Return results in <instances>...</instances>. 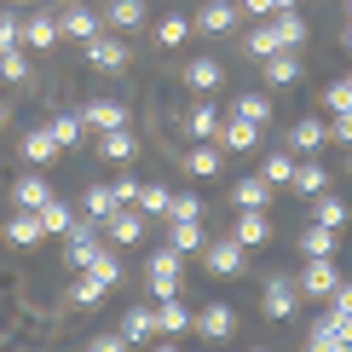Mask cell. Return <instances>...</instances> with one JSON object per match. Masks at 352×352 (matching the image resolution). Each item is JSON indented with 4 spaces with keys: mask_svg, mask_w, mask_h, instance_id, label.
Returning <instances> with one entry per match:
<instances>
[{
    "mask_svg": "<svg viewBox=\"0 0 352 352\" xmlns=\"http://www.w3.org/2000/svg\"><path fill=\"white\" fill-rule=\"evenodd\" d=\"M52 139L58 144H64V151H69V144H81V133H87V122H81V116H52Z\"/></svg>",
    "mask_w": 352,
    "mask_h": 352,
    "instance_id": "cell-40",
    "label": "cell"
},
{
    "mask_svg": "<svg viewBox=\"0 0 352 352\" xmlns=\"http://www.w3.org/2000/svg\"><path fill=\"white\" fill-rule=\"evenodd\" d=\"M168 202H173L168 185H139V202H133V208H144L151 219H168Z\"/></svg>",
    "mask_w": 352,
    "mask_h": 352,
    "instance_id": "cell-38",
    "label": "cell"
},
{
    "mask_svg": "<svg viewBox=\"0 0 352 352\" xmlns=\"http://www.w3.org/2000/svg\"><path fill=\"white\" fill-rule=\"evenodd\" d=\"M35 69H29V58H23V47H0V81H12V87H23Z\"/></svg>",
    "mask_w": 352,
    "mask_h": 352,
    "instance_id": "cell-36",
    "label": "cell"
},
{
    "mask_svg": "<svg viewBox=\"0 0 352 352\" xmlns=\"http://www.w3.org/2000/svg\"><path fill=\"white\" fill-rule=\"evenodd\" d=\"M58 12H29L23 18V47H35V52H52L58 47Z\"/></svg>",
    "mask_w": 352,
    "mask_h": 352,
    "instance_id": "cell-18",
    "label": "cell"
},
{
    "mask_svg": "<svg viewBox=\"0 0 352 352\" xmlns=\"http://www.w3.org/2000/svg\"><path fill=\"white\" fill-rule=\"evenodd\" d=\"M168 219H202V202L190 197V190H173V202H168Z\"/></svg>",
    "mask_w": 352,
    "mask_h": 352,
    "instance_id": "cell-45",
    "label": "cell"
},
{
    "mask_svg": "<svg viewBox=\"0 0 352 352\" xmlns=\"http://www.w3.org/2000/svg\"><path fill=\"white\" fill-rule=\"evenodd\" d=\"M260 69H266V81H272V87H295V81H300V47L266 52V58H260Z\"/></svg>",
    "mask_w": 352,
    "mask_h": 352,
    "instance_id": "cell-19",
    "label": "cell"
},
{
    "mask_svg": "<svg viewBox=\"0 0 352 352\" xmlns=\"http://www.w3.org/2000/svg\"><path fill=\"white\" fill-rule=\"evenodd\" d=\"M260 173H266L272 185H289V179H295V156H289V151H272L266 162H260Z\"/></svg>",
    "mask_w": 352,
    "mask_h": 352,
    "instance_id": "cell-41",
    "label": "cell"
},
{
    "mask_svg": "<svg viewBox=\"0 0 352 352\" xmlns=\"http://www.w3.org/2000/svg\"><path fill=\"white\" fill-rule=\"evenodd\" d=\"M306 41V18L300 6H283V12H266L254 29L243 35V52L248 58H266V52H283V47H300Z\"/></svg>",
    "mask_w": 352,
    "mask_h": 352,
    "instance_id": "cell-1",
    "label": "cell"
},
{
    "mask_svg": "<svg viewBox=\"0 0 352 352\" xmlns=\"http://www.w3.org/2000/svg\"><path fill=\"white\" fill-rule=\"evenodd\" d=\"M190 41V18H179V12H168L162 23H156V47H185Z\"/></svg>",
    "mask_w": 352,
    "mask_h": 352,
    "instance_id": "cell-37",
    "label": "cell"
},
{
    "mask_svg": "<svg viewBox=\"0 0 352 352\" xmlns=\"http://www.w3.org/2000/svg\"><path fill=\"white\" fill-rule=\"evenodd\" d=\"M190 329L202 341H231L237 335V312H231V300H202V312H190Z\"/></svg>",
    "mask_w": 352,
    "mask_h": 352,
    "instance_id": "cell-3",
    "label": "cell"
},
{
    "mask_svg": "<svg viewBox=\"0 0 352 352\" xmlns=\"http://www.w3.org/2000/svg\"><path fill=\"white\" fill-rule=\"evenodd\" d=\"M231 110H237V116H248V122H272V98H266V93H243Z\"/></svg>",
    "mask_w": 352,
    "mask_h": 352,
    "instance_id": "cell-43",
    "label": "cell"
},
{
    "mask_svg": "<svg viewBox=\"0 0 352 352\" xmlns=\"http://www.w3.org/2000/svg\"><path fill=\"white\" fill-rule=\"evenodd\" d=\"M289 185H295V197L312 202L318 190H329V168L318 162V156H306V162H295V179H289Z\"/></svg>",
    "mask_w": 352,
    "mask_h": 352,
    "instance_id": "cell-25",
    "label": "cell"
},
{
    "mask_svg": "<svg viewBox=\"0 0 352 352\" xmlns=\"http://www.w3.org/2000/svg\"><path fill=\"white\" fill-rule=\"evenodd\" d=\"M104 295H110V283H104V277H98V272H87V266H76V283H69V300H76V306H98Z\"/></svg>",
    "mask_w": 352,
    "mask_h": 352,
    "instance_id": "cell-31",
    "label": "cell"
},
{
    "mask_svg": "<svg viewBox=\"0 0 352 352\" xmlns=\"http://www.w3.org/2000/svg\"><path fill=\"white\" fill-rule=\"evenodd\" d=\"M98 18H104V29H116V35H133V29H144V0H104L98 6Z\"/></svg>",
    "mask_w": 352,
    "mask_h": 352,
    "instance_id": "cell-13",
    "label": "cell"
},
{
    "mask_svg": "<svg viewBox=\"0 0 352 352\" xmlns=\"http://www.w3.org/2000/svg\"><path fill=\"white\" fill-rule=\"evenodd\" d=\"M87 272H98V277H104V283L116 289V283H122V260H116V248L98 243V248H93V260H87Z\"/></svg>",
    "mask_w": 352,
    "mask_h": 352,
    "instance_id": "cell-39",
    "label": "cell"
},
{
    "mask_svg": "<svg viewBox=\"0 0 352 352\" xmlns=\"http://www.w3.org/2000/svg\"><path fill=\"white\" fill-rule=\"evenodd\" d=\"M329 318H335V329H341V346L352 352V318H341V312H329Z\"/></svg>",
    "mask_w": 352,
    "mask_h": 352,
    "instance_id": "cell-50",
    "label": "cell"
},
{
    "mask_svg": "<svg viewBox=\"0 0 352 352\" xmlns=\"http://www.w3.org/2000/svg\"><path fill=\"white\" fill-rule=\"evenodd\" d=\"M6 122H12V110H6V104H0V127H6Z\"/></svg>",
    "mask_w": 352,
    "mask_h": 352,
    "instance_id": "cell-52",
    "label": "cell"
},
{
    "mask_svg": "<svg viewBox=\"0 0 352 352\" xmlns=\"http://www.w3.org/2000/svg\"><path fill=\"white\" fill-rule=\"evenodd\" d=\"M312 219H318V226H329V231H346L352 208H346L341 197H335V190H318V197H312Z\"/></svg>",
    "mask_w": 352,
    "mask_h": 352,
    "instance_id": "cell-29",
    "label": "cell"
},
{
    "mask_svg": "<svg viewBox=\"0 0 352 352\" xmlns=\"http://www.w3.org/2000/svg\"><path fill=\"white\" fill-rule=\"evenodd\" d=\"M98 156H104V162H133L139 156L133 127H104V133H98Z\"/></svg>",
    "mask_w": 352,
    "mask_h": 352,
    "instance_id": "cell-23",
    "label": "cell"
},
{
    "mask_svg": "<svg viewBox=\"0 0 352 352\" xmlns=\"http://www.w3.org/2000/svg\"><path fill=\"white\" fill-rule=\"evenodd\" d=\"M295 300H300V283L289 272L266 277V295H260V312H266V318H295Z\"/></svg>",
    "mask_w": 352,
    "mask_h": 352,
    "instance_id": "cell-11",
    "label": "cell"
},
{
    "mask_svg": "<svg viewBox=\"0 0 352 352\" xmlns=\"http://www.w3.org/2000/svg\"><path fill=\"white\" fill-rule=\"evenodd\" d=\"M289 144H295L300 156H318L329 144V122L324 116H295V122H289Z\"/></svg>",
    "mask_w": 352,
    "mask_h": 352,
    "instance_id": "cell-14",
    "label": "cell"
},
{
    "mask_svg": "<svg viewBox=\"0 0 352 352\" xmlns=\"http://www.w3.org/2000/svg\"><path fill=\"white\" fill-rule=\"evenodd\" d=\"M110 190H116V202H122V208H127V202H139V179H133V173H122Z\"/></svg>",
    "mask_w": 352,
    "mask_h": 352,
    "instance_id": "cell-48",
    "label": "cell"
},
{
    "mask_svg": "<svg viewBox=\"0 0 352 352\" xmlns=\"http://www.w3.org/2000/svg\"><path fill=\"white\" fill-rule=\"evenodd\" d=\"M104 29V18H98L93 6H81V0H64V12H58V35L64 41H87Z\"/></svg>",
    "mask_w": 352,
    "mask_h": 352,
    "instance_id": "cell-12",
    "label": "cell"
},
{
    "mask_svg": "<svg viewBox=\"0 0 352 352\" xmlns=\"http://www.w3.org/2000/svg\"><path fill=\"white\" fill-rule=\"evenodd\" d=\"M179 76H185V87H190V93H214V87L226 81V69H219V58H190Z\"/></svg>",
    "mask_w": 352,
    "mask_h": 352,
    "instance_id": "cell-26",
    "label": "cell"
},
{
    "mask_svg": "<svg viewBox=\"0 0 352 352\" xmlns=\"http://www.w3.org/2000/svg\"><path fill=\"white\" fill-rule=\"evenodd\" d=\"M52 197V185H47V173H23L18 185H12V208H41V202Z\"/></svg>",
    "mask_w": 352,
    "mask_h": 352,
    "instance_id": "cell-32",
    "label": "cell"
},
{
    "mask_svg": "<svg viewBox=\"0 0 352 352\" xmlns=\"http://www.w3.org/2000/svg\"><path fill=\"white\" fill-rule=\"evenodd\" d=\"M341 283V266L335 254H306V272H300V300H329V289Z\"/></svg>",
    "mask_w": 352,
    "mask_h": 352,
    "instance_id": "cell-5",
    "label": "cell"
},
{
    "mask_svg": "<svg viewBox=\"0 0 352 352\" xmlns=\"http://www.w3.org/2000/svg\"><path fill=\"white\" fill-rule=\"evenodd\" d=\"M47 231H41V214L35 208H12V219H6V243L12 248H35Z\"/></svg>",
    "mask_w": 352,
    "mask_h": 352,
    "instance_id": "cell-22",
    "label": "cell"
},
{
    "mask_svg": "<svg viewBox=\"0 0 352 352\" xmlns=\"http://www.w3.org/2000/svg\"><path fill=\"white\" fill-rule=\"evenodd\" d=\"M346 12H352V0H346Z\"/></svg>",
    "mask_w": 352,
    "mask_h": 352,
    "instance_id": "cell-53",
    "label": "cell"
},
{
    "mask_svg": "<svg viewBox=\"0 0 352 352\" xmlns=\"http://www.w3.org/2000/svg\"><path fill=\"white\" fill-rule=\"evenodd\" d=\"M219 151H231V156H248V151H254V144H260V122H248V116H237V110H231V116H219Z\"/></svg>",
    "mask_w": 352,
    "mask_h": 352,
    "instance_id": "cell-7",
    "label": "cell"
},
{
    "mask_svg": "<svg viewBox=\"0 0 352 352\" xmlns=\"http://www.w3.org/2000/svg\"><path fill=\"white\" fill-rule=\"evenodd\" d=\"M98 237H104V226H98V219H87V214H76V226L64 231V260H69V266H87V260H93V248H98Z\"/></svg>",
    "mask_w": 352,
    "mask_h": 352,
    "instance_id": "cell-8",
    "label": "cell"
},
{
    "mask_svg": "<svg viewBox=\"0 0 352 352\" xmlns=\"http://www.w3.org/2000/svg\"><path fill=\"white\" fill-rule=\"evenodd\" d=\"M58 151H64V144L52 139V127H47V122L23 133V162H29V168H52V162H58Z\"/></svg>",
    "mask_w": 352,
    "mask_h": 352,
    "instance_id": "cell-16",
    "label": "cell"
},
{
    "mask_svg": "<svg viewBox=\"0 0 352 352\" xmlns=\"http://www.w3.org/2000/svg\"><path fill=\"white\" fill-rule=\"evenodd\" d=\"M185 133H190V139H214V133H219V110L208 104V93H197V104L185 110Z\"/></svg>",
    "mask_w": 352,
    "mask_h": 352,
    "instance_id": "cell-28",
    "label": "cell"
},
{
    "mask_svg": "<svg viewBox=\"0 0 352 352\" xmlns=\"http://www.w3.org/2000/svg\"><path fill=\"white\" fill-rule=\"evenodd\" d=\"M306 341H312V352H346V346H341V329H335V318L312 324V335H306Z\"/></svg>",
    "mask_w": 352,
    "mask_h": 352,
    "instance_id": "cell-42",
    "label": "cell"
},
{
    "mask_svg": "<svg viewBox=\"0 0 352 352\" xmlns=\"http://www.w3.org/2000/svg\"><path fill=\"white\" fill-rule=\"evenodd\" d=\"M335 248H341V231H329V226H306L300 231V254H335Z\"/></svg>",
    "mask_w": 352,
    "mask_h": 352,
    "instance_id": "cell-35",
    "label": "cell"
},
{
    "mask_svg": "<svg viewBox=\"0 0 352 352\" xmlns=\"http://www.w3.org/2000/svg\"><path fill=\"white\" fill-rule=\"evenodd\" d=\"M324 104H329V116H335V110H352V76H341V81L324 87Z\"/></svg>",
    "mask_w": 352,
    "mask_h": 352,
    "instance_id": "cell-44",
    "label": "cell"
},
{
    "mask_svg": "<svg viewBox=\"0 0 352 352\" xmlns=\"http://www.w3.org/2000/svg\"><path fill=\"white\" fill-rule=\"evenodd\" d=\"M156 329H162L156 341H162V346H173V335H185V329H190V306H185L179 295L156 300Z\"/></svg>",
    "mask_w": 352,
    "mask_h": 352,
    "instance_id": "cell-15",
    "label": "cell"
},
{
    "mask_svg": "<svg viewBox=\"0 0 352 352\" xmlns=\"http://www.w3.org/2000/svg\"><path fill=\"white\" fill-rule=\"evenodd\" d=\"M179 248H156V254H151V266H144V283H151V295L156 300H168V295H179Z\"/></svg>",
    "mask_w": 352,
    "mask_h": 352,
    "instance_id": "cell-2",
    "label": "cell"
},
{
    "mask_svg": "<svg viewBox=\"0 0 352 352\" xmlns=\"http://www.w3.org/2000/svg\"><path fill=\"white\" fill-rule=\"evenodd\" d=\"M116 208H122V202H116V190H110L104 179H98V185H87V197H81V214H87V219H98V226H104Z\"/></svg>",
    "mask_w": 352,
    "mask_h": 352,
    "instance_id": "cell-34",
    "label": "cell"
},
{
    "mask_svg": "<svg viewBox=\"0 0 352 352\" xmlns=\"http://www.w3.org/2000/svg\"><path fill=\"white\" fill-rule=\"evenodd\" d=\"M202 266H208L214 277H237L248 266V248L237 237H214V243H202Z\"/></svg>",
    "mask_w": 352,
    "mask_h": 352,
    "instance_id": "cell-6",
    "label": "cell"
},
{
    "mask_svg": "<svg viewBox=\"0 0 352 352\" xmlns=\"http://www.w3.org/2000/svg\"><path fill=\"white\" fill-rule=\"evenodd\" d=\"M81 58L93 69H127V41L116 35V29H98V35L81 41Z\"/></svg>",
    "mask_w": 352,
    "mask_h": 352,
    "instance_id": "cell-4",
    "label": "cell"
},
{
    "mask_svg": "<svg viewBox=\"0 0 352 352\" xmlns=\"http://www.w3.org/2000/svg\"><path fill=\"white\" fill-rule=\"evenodd\" d=\"M272 179L266 173H243L237 185H231V202H237V208H272Z\"/></svg>",
    "mask_w": 352,
    "mask_h": 352,
    "instance_id": "cell-20",
    "label": "cell"
},
{
    "mask_svg": "<svg viewBox=\"0 0 352 352\" xmlns=\"http://www.w3.org/2000/svg\"><path fill=\"white\" fill-rule=\"evenodd\" d=\"M168 243L179 248V254H202L208 231H202V219H168Z\"/></svg>",
    "mask_w": 352,
    "mask_h": 352,
    "instance_id": "cell-30",
    "label": "cell"
},
{
    "mask_svg": "<svg viewBox=\"0 0 352 352\" xmlns=\"http://www.w3.org/2000/svg\"><path fill=\"white\" fill-rule=\"evenodd\" d=\"M104 231H110V243H116V248H133V243H144V231H151V214L127 202V208H116V214L104 219Z\"/></svg>",
    "mask_w": 352,
    "mask_h": 352,
    "instance_id": "cell-9",
    "label": "cell"
},
{
    "mask_svg": "<svg viewBox=\"0 0 352 352\" xmlns=\"http://www.w3.org/2000/svg\"><path fill=\"white\" fill-rule=\"evenodd\" d=\"M243 18V6L237 0H202L197 6V18H190V29H202V35H231Z\"/></svg>",
    "mask_w": 352,
    "mask_h": 352,
    "instance_id": "cell-10",
    "label": "cell"
},
{
    "mask_svg": "<svg viewBox=\"0 0 352 352\" xmlns=\"http://www.w3.org/2000/svg\"><path fill=\"white\" fill-rule=\"evenodd\" d=\"M35 214H41V231H47V237H64V231H69V226H76V208H69V202H64V197H58V190H52V197H47V202H41V208H35Z\"/></svg>",
    "mask_w": 352,
    "mask_h": 352,
    "instance_id": "cell-27",
    "label": "cell"
},
{
    "mask_svg": "<svg viewBox=\"0 0 352 352\" xmlns=\"http://www.w3.org/2000/svg\"><path fill=\"white\" fill-rule=\"evenodd\" d=\"M179 168L190 173V179H214V173H219V144L197 139V144H190V151L179 156Z\"/></svg>",
    "mask_w": 352,
    "mask_h": 352,
    "instance_id": "cell-24",
    "label": "cell"
},
{
    "mask_svg": "<svg viewBox=\"0 0 352 352\" xmlns=\"http://www.w3.org/2000/svg\"><path fill=\"white\" fill-rule=\"evenodd\" d=\"M127 346V335L116 329V335H93V352H122Z\"/></svg>",
    "mask_w": 352,
    "mask_h": 352,
    "instance_id": "cell-49",
    "label": "cell"
},
{
    "mask_svg": "<svg viewBox=\"0 0 352 352\" xmlns=\"http://www.w3.org/2000/svg\"><path fill=\"white\" fill-rule=\"evenodd\" d=\"M81 122L93 127V133H104V127H127L133 116H127L122 98H93V104H81Z\"/></svg>",
    "mask_w": 352,
    "mask_h": 352,
    "instance_id": "cell-17",
    "label": "cell"
},
{
    "mask_svg": "<svg viewBox=\"0 0 352 352\" xmlns=\"http://www.w3.org/2000/svg\"><path fill=\"white\" fill-rule=\"evenodd\" d=\"M329 139L335 144H352V110H335L329 116Z\"/></svg>",
    "mask_w": 352,
    "mask_h": 352,
    "instance_id": "cell-46",
    "label": "cell"
},
{
    "mask_svg": "<svg viewBox=\"0 0 352 352\" xmlns=\"http://www.w3.org/2000/svg\"><path fill=\"white\" fill-rule=\"evenodd\" d=\"M329 312H341V318H352V283L341 277V283L329 289Z\"/></svg>",
    "mask_w": 352,
    "mask_h": 352,
    "instance_id": "cell-47",
    "label": "cell"
},
{
    "mask_svg": "<svg viewBox=\"0 0 352 352\" xmlns=\"http://www.w3.org/2000/svg\"><path fill=\"white\" fill-rule=\"evenodd\" d=\"M231 237H237L243 248H260L272 237V219H266V208H237V226H231Z\"/></svg>",
    "mask_w": 352,
    "mask_h": 352,
    "instance_id": "cell-21",
    "label": "cell"
},
{
    "mask_svg": "<svg viewBox=\"0 0 352 352\" xmlns=\"http://www.w3.org/2000/svg\"><path fill=\"white\" fill-rule=\"evenodd\" d=\"M341 47H346V52H352V18H346V29H341Z\"/></svg>",
    "mask_w": 352,
    "mask_h": 352,
    "instance_id": "cell-51",
    "label": "cell"
},
{
    "mask_svg": "<svg viewBox=\"0 0 352 352\" xmlns=\"http://www.w3.org/2000/svg\"><path fill=\"white\" fill-rule=\"evenodd\" d=\"M122 335L127 341H156V306H127V318H122Z\"/></svg>",
    "mask_w": 352,
    "mask_h": 352,
    "instance_id": "cell-33",
    "label": "cell"
}]
</instances>
